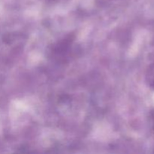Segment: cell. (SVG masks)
I'll return each instance as SVG.
<instances>
[{
  "label": "cell",
  "instance_id": "cell-1",
  "mask_svg": "<svg viewBox=\"0 0 154 154\" xmlns=\"http://www.w3.org/2000/svg\"><path fill=\"white\" fill-rule=\"evenodd\" d=\"M146 81L149 87L154 90V63L148 68L146 73Z\"/></svg>",
  "mask_w": 154,
  "mask_h": 154
}]
</instances>
